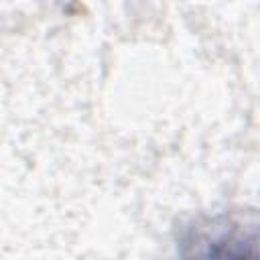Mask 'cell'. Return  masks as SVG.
Segmentation results:
<instances>
[{
	"label": "cell",
	"mask_w": 260,
	"mask_h": 260,
	"mask_svg": "<svg viewBox=\"0 0 260 260\" xmlns=\"http://www.w3.org/2000/svg\"><path fill=\"white\" fill-rule=\"evenodd\" d=\"M179 260H260V217L217 213L193 221L181 236Z\"/></svg>",
	"instance_id": "6da1fadb"
}]
</instances>
